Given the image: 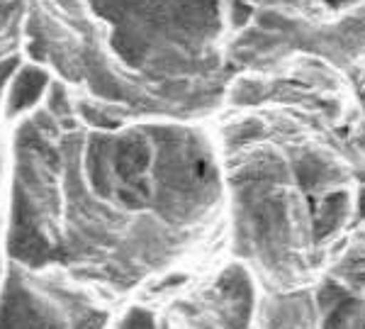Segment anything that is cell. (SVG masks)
I'll return each instance as SVG.
<instances>
[{"label": "cell", "instance_id": "cell-4", "mask_svg": "<svg viewBox=\"0 0 365 329\" xmlns=\"http://www.w3.org/2000/svg\"><path fill=\"white\" fill-rule=\"evenodd\" d=\"M329 3H336V0H329Z\"/></svg>", "mask_w": 365, "mask_h": 329}, {"label": "cell", "instance_id": "cell-2", "mask_svg": "<svg viewBox=\"0 0 365 329\" xmlns=\"http://www.w3.org/2000/svg\"><path fill=\"white\" fill-rule=\"evenodd\" d=\"M22 8V0H0V32L15 20Z\"/></svg>", "mask_w": 365, "mask_h": 329}, {"label": "cell", "instance_id": "cell-3", "mask_svg": "<svg viewBox=\"0 0 365 329\" xmlns=\"http://www.w3.org/2000/svg\"><path fill=\"white\" fill-rule=\"evenodd\" d=\"M17 66H20L17 56H8V59H3V61H0V98H3L5 86L10 83V79H13V74L17 71Z\"/></svg>", "mask_w": 365, "mask_h": 329}, {"label": "cell", "instance_id": "cell-1", "mask_svg": "<svg viewBox=\"0 0 365 329\" xmlns=\"http://www.w3.org/2000/svg\"><path fill=\"white\" fill-rule=\"evenodd\" d=\"M49 74L39 66H17L10 79V96H8V115L15 117L25 110H32L44 91L49 88Z\"/></svg>", "mask_w": 365, "mask_h": 329}]
</instances>
